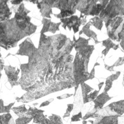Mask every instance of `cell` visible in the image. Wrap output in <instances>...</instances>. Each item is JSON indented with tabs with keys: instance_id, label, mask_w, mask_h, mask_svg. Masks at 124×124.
<instances>
[{
	"instance_id": "cell-1",
	"label": "cell",
	"mask_w": 124,
	"mask_h": 124,
	"mask_svg": "<svg viewBox=\"0 0 124 124\" xmlns=\"http://www.w3.org/2000/svg\"><path fill=\"white\" fill-rule=\"evenodd\" d=\"M29 12L22 3L15 12L14 18L0 24V47L6 50L16 47L18 41L35 32L36 26L30 23L31 18L27 16Z\"/></svg>"
},
{
	"instance_id": "cell-2",
	"label": "cell",
	"mask_w": 124,
	"mask_h": 124,
	"mask_svg": "<svg viewBox=\"0 0 124 124\" xmlns=\"http://www.w3.org/2000/svg\"><path fill=\"white\" fill-rule=\"evenodd\" d=\"M4 70H5V72L8 78V81L10 83L11 87H13L15 85H19L18 74H19L20 70L16 67H12L11 65H4Z\"/></svg>"
},
{
	"instance_id": "cell-3",
	"label": "cell",
	"mask_w": 124,
	"mask_h": 124,
	"mask_svg": "<svg viewBox=\"0 0 124 124\" xmlns=\"http://www.w3.org/2000/svg\"><path fill=\"white\" fill-rule=\"evenodd\" d=\"M8 1H0V24L8 20L11 16V11L7 4Z\"/></svg>"
},
{
	"instance_id": "cell-4",
	"label": "cell",
	"mask_w": 124,
	"mask_h": 124,
	"mask_svg": "<svg viewBox=\"0 0 124 124\" xmlns=\"http://www.w3.org/2000/svg\"><path fill=\"white\" fill-rule=\"evenodd\" d=\"M111 98L112 97H109L106 93H102L99 96H98L97 98L94 101L95 108L96 109L101 108L107 101L110 100Z\"/></svg>"
},
{
	"instance_id": "cell-5",
	"label": "cell",
	"mask_w": 124,
	"mask_h": 124,
	"mask_svg": "<svg viewBox=\"0 0 124 124\" xmlns=\"http://www.w3.org/2000/svg\"><path fill=\"white\" fill-rule=\"evenodd\" d=\"M109 107L110 108V110H112L118 114H123L124 113V101L113 103L111 105H109Z\"/></svg>"
},
{
	"instance_id": "cell-6",
	"label": "cell",
	"mask_w": 124,
	"mask_h": 124,
	"mask_svg": "<svg viewBox=\"0 0 124 124\" xmlns=\"http://www.w3.org/2000/svg\"><path fill=\"white\" fill-rule=\"evenodd\" d=\"M11 109L19 117L25 116H31L29 113V110L26 109L25 105H22L20 106L12 108Z\"/></svg>"
},
{
	"instance_id": "cell-7",
	"label": "cell",
	"mask_w": 124,
	"mask_h": 124,
	"mask_svg": "<svg viewBox=\"0 0 124 124\" xmlns=\"http://www.w3.org/2000/svg\"><path fill=\"white\" fill-rule=\"evenodd\" d=\"M0 124H15L10 113L0 115Z\"/></svg>"
},
{
	"instance_id": "cell-8",
	"label": "cell",
	"mask_w": 124,
	"mask_h": 124,
	"mask_svg": "<svg viewBox=\"0 0 124 124\" xmlns=\"http://www.w3.org/2000/svg\"><path fill=\"white\" fill-rule=\"evenodd\" d=\"M14 105V103H12L7 105V106H4L3 101L2 99H0V113H10V109H11Z\"/></svg>"
},
{
	"instance_id": "cell-9",
	"label": "cell",
	"mask_w": 124,
	"mask_h": 124,
	"mask_svg": "<svg viewBox=\"0 0 124 124\" xmlns=\"http://www.w3.org/2000/svg\"><path fill=\"white\" fill-rule=\"evenodd\" d=\"M31 116H25L19 117L16 120V124H27L32 120Z\"/></svg>"
},
{
	"instance_id": "cell-10",
	"label": "cell",
	"mask_w": 124,
	"mask_h": 124,
	"mask_svg": "<svg viewBox=\"0 0 124 124\" xmlns=\"http://www.w3.org/2000/svg\"><path fill=\"white\" fill-rule=\"evenodd\" d=\"M72 108H73V105H68V109H67V112L65 113V115L64 116V118L65 117H68L70 116L71 110H72Z\"/></svg>"
},
{
	"instance_id": "cell-11",
	"label": "cell",
	"mask_w": 124,
	"mask_h": 124,
	"mask_svg": "<svg viewBox=\"0 0 124 124\" xmlns=\"http://www.w3.org/2000/svg\"><path fill=\"white\" fill-rule=\"evenodd\" d=\"M80 118L81 119V113H79L78 115H74L73 117H72V119H71V121H80Z\"/></svg>"
},
{
	"instance_id": "cell-12",
	"label": "cell",
	"mask_w": 124,
	"mask_h": 124,
	"mask_svg": "<svg viewBox=\"0 0 124 124\" xmlns=\"http://www.w3.org/2000/svg\"><path fill=\"white\" fill-rule=\"evenodd\" d=\"M54 101V99H51V100H49V101H45V102L42 103L41 104V105L40 106V108H42V107H43V106H47V105H48L51 102V101Z\"/></svg>"
},
{
	"instance_id": "cell-13",
	"label": "cell",
	"mask_w": 124,
	"mask_h": 124,
	"mask_svg": "<svg viewBox=\"0 0 124 124\" xmlns=\"http://www.w3.org/2000/svg\"><path fill=\"white\" fill-rule=\"evenodd\" d=\"M22 0H14V1H10V2L13 5H19L22 2Z\"/></svg>"
},
{
	"instance_id": "cell-14",
	"label": "cell",
	"mask_w": 124,
	"mask_h": 124,
	"mask_svg": "<svg viewBox=\"0 0 124 124\" xmlns=\"http://www.w3.org/2000/svg\"><path fill=\"white\" fill-rule=\"evenodd\" d=\"M71 94H67V95H64V96H59V97H58L57 98L58 99H63L64 98H66V97H70V96H71Z\"/></svg>"
},
{
	"instance_id": "cell-15",
	"label": "cell",
	"mask_w": 124,
	"mask_h": 124,
	"mask_svg": "<svg viewBox=\"0 0 124 124\" xmlns=\"http://www.w3.org/2000/svg\"><path fill=\"white\" fill-rule=\"evenodd\" d=\"M4 65H1V64H0V79H1V71L4 69Z\"/></svg>"
},
{
	"instance_id": "cell-16",
	"label": "cell",
	"mask_w": 124,
	"mask_h": 124,
	"mask_svg": "<svg viewBox=\"0 0 124 124\" xmlns=\"http://www.w3.org/2000/svg\"><path fill=\"white\" fill-rule=\"evenodd\" d=\"M0 64H1V65H4V60L0 59Z\"/></svg>"
},
{
	"instance_id": "cell-17",
	"label": "cell",
	"mask_w": 124,
	"mask_h": 124,
	"mask_svg": "<svg viewBox=\"0 0 124 124\" xmlns=\"http://www.w3.org/2000/svg\"><path fill=\"white\" fill-rule=\"evenodd\" d=\"M0 51H1V49H0ZM1 58V54L0 53V58Z\"/></svg>"
}]
</instances>
